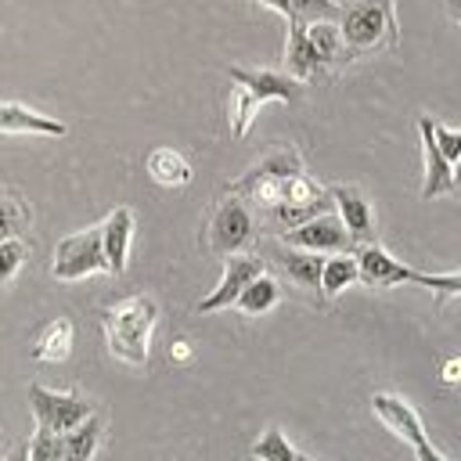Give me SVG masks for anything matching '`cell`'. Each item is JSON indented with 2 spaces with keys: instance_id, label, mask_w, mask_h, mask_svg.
Wrapping results in <instances>:
<instances>
[{
  "instance_id": "1",
  "label": "cell",
  "mask_w": 461,
  "mask_h": 461,
  "mask_svg": "<svg viewBox=\"0 0 461 461\" xmlns=\"http://www.w3.org/2000/svg\"><path fill=\"white\" fill-rule=\"evenodd\" d=\"M155 321H158V306H155L151 295H130V299L108 306L101 313L108 353L119 357L122 364L144 367L148 364V346H151Z\"/></svg>"
},
{
  "instance_id": "2",
  "label": "cell",
  "mask_w": 461,
  "mask_h": 461,
  "mask_svg": "<svg viewBox=\"0 0 461 461\" xmlns=\"http://www.w3.org/2000/svg\"><path fill=\"white\" fill-rule=\"evenodd\" d=\"M339 32L349 58L378 47H396L400 29H396L393 0H346L339 11Z\"/></svg>"
},
{
  "instance_id": "3",
  "label": "cell",
  "mask_w": 461,
  "mask_h": 461,
  "mask_svg": "<svg viewBox=\"0 0 461 461\" xmlns=\"http://www.w3.org/2000/svg\"><path fill=\"white\" fill-rule=\"evenodd\" d=\"M104 270H108V259H104V245H101V227H86V230L58 241L54 263H50V274L58 281H79V277L104 274Z\"/></svg>"
},
{
  "instance_id": "4",
  "label": "cell",
  "mask_w": 461,
  "mask_h": 461,
  "mask_svg": "<svg viewBox=\"0 0 461 461\" xmlns=\"http://www.w3.org/2000/svg\"><path fill=\"white\" fill-rule=\"evenodd\" d=\"M29 407H32L36 425L40 429H50L54 436H65V432L79 429L94 414L90 400H83L76 393H54V389H47L40 382L29 385Z\"/></svg>"
},
{
  "instance_id": "5",
  "label": "cell",
  "mask_w": 461,
  "mask_h": 461,
  "mask_svg": "<svg viewBox=\"0 0 461 461\" xmlns=\"http://www.w3.org/2000/svg\"><path fill=\"white\" fill-rule=\"evenodd\" d=\"M252 234H256L252 209H249V202H245L241 194L230 191V194L216 205V212H212V220H209V230H205V241H209L212 252L234 256V252H241V249L252 241Z\"/></svg>"
},
{
  "instance_id": "6",
  "label": "cell",
  "mask_w": 461,
  "mask_h": 461,
  "mask_svg": "<svg viewBox=\"0 0 461 461\" xmlns=\"http://www.w3.org/2000/svg\"><path fill=\"white\" fill-rule=\"evenodd\" d=\"M371 411H375L407 447H414V457H418V461H447V457L429 443L425 425H421L418 411H414L407 400H400V396H393V393H375V396H371Z\"/></svg>"
},
{
  "instance_id": "7",
  "label": "cell",
  "mask_w": 461,
  "mask_h": 461,
  "mask_svg": "<svg viewBox=\"0 0 461 461\" xmlns=\"http://www.w3.org/2000/svg\"><path fill=\"white\" fill-rule=\"evenodd\" d=\"M227 76L234 79V86L259 108L267 101H285L292 104L303 94V83L288 72H274V68H245V65H227Z\"/></svg>"
},
{
  "instance_id": "8",
  "label": "cell",
  "mask_w": 461,
  "mask_h": 461,
  "mask_svg": "<svg viewBox=\"0 0 461 461\" xmlns=\"http://www.w3.org/2000/svg\"><path fill=\"white\" fill-rule=\"evenodd\" d=\"M281 245H292V249H306V252H346V249H357V241L349 238L346 223L339 220V212H321L292 230H281Z\"/></svg>"
},
{
  "instance_id": "9",
  "label": "cell",
  "mask_w": 461,
  "mask_h": 461,
  "mask_svg": "<svg viewBox=\"0 0 461 461\" xmlns=\"http://www.w3.org/2000/svg\"><path fill=\"white\" fill-rule=\"evenodd\" d=\"M259 274H263V259H259V256H252V252H234V256H227L220 285H216L205 299H198L194 310H198V313H212V310L234 306L238 295L249 288V281H256Z\"/></svg>"
},
{
  "instance_id": "10",
  "label": "cell",
  "mask_w": 461,
  "mask_h": 461,
  "mask_svg": "<svg viewBox=\"0 0 461 461\" xmlns=\"http://www.w3.org/2000/svg\"><path fill=\"white\" fill-rule=\"evenodd\" d=\"M353 256H357V267H360V281L371 285V288H393V285H414L418 281V270L414 267H403L400 259H393L375 241L357 245Z\"/></svg>"
},
{
  "instance_id": "11",
  "label": "cell",
  "mask_w": 461,
  "mask_h": 461,
  "mask_svg": "<svg viewBox=\"0 0 461 461\" xmlns=\"http://www.w3.org/2000/svg\"><path fill=\"white\" fill-rule=\"evenodd\" d=\"M418 133H421V155H425V176H421V198L432 202L447 191H454V166L443 158V151L436 148L432 137V119L421 115L418 119Z\"/></svg>"
},
{
  "instance_id": "12",
  "label": "cell",
  "mask_w": 461,
  "mask_h": 461,
  "mask_svg": "<svg viewBox=\"0 0 461 461\" xmlns=\"http://www.w3.org/2000/svg\"><path fill=\"white\" fill-rule=\"evenodd\" d=\"M328 191H331V202H335V209H339V220H342L346 230H349V238H353L357 245H367V241L375 238V216H371L367 198H364L357 187H349V184H335V187H328Z\"/></svg>"
},
{
  "instance_id": "13",
  "label": "cell",
  "mask_w": 461,
  "mask_h": 461,
  "mask_svg": "<svg viewBox=\"0 0 461 461\" xmlns=\"http://www.w3.org/2000/svg\"><path fill=\"white\" fill-rule=\"evenodd\" d=\"M130 241H133V212L126 205L112 209L108 220L101 223V245L108 259V274H122L130 259Z\"/></svg>"
},
{
  "instance_id": "14",
  "label": "cell",
  "mask_w": 461,
  "mask_h": 461,
  "mask_svg": "<svg viewBox=\"0 0 461 461\" xmlns=\"http://www.w3.org/2000/svg\"><path fill=\"white\" fill-rule=\"evenodd\" d=\"M328 65L321 61V54L313 50V43H310V36H306V22H299V18H288V47H285V72L288 76H295L299 83L303 79H313V76H321Z\"/></svg>"
},
{
  "instance_id": "15",
  "label": "cell",
  "mask_w": 461,
  "mask_h": 461,
  "mask_svg": "<svg viewBox=\"0 0 461 461\" xmlns=\"http://www.w3.org/2000/svg\"><path fill=\"white\" fill-rule=\"evenodd\" d=\"M270 256L285 270V277H292L299 288L321 292V270H324L321 252H306V249H292V245H270Z\"/></svg>"
},
{
  "instance_id": "16",
  "label": "cell",
  "mask_w": 461,
  "mask_h": 461,
  "mask_svg": "<svg viewBox=\"0 0 461 461\" xmlns=\"http://www.w3.org/2000/svg\"><path fill=\"white\" fill-rule=\"evenodd\" d=\"M0 133H36V137H65V122L40 115L25 104L0 101Z\"/></svg>"
},
{
  "instance_id": "17",
  "label": "cell",
  "mask_w": 461,
  "mask_h": 461,
  "mask_svg": "<svg viewBox=\"0 0 461 461\" xmlns=\"http://www.w3.org/2000/svg\"><path fill=\"white\" fill-rule=\"evenodd\" d=\"M101 436H104V418L90 414L79 429L61 436V461H94V454L101 447Z\"/></svg>"
},
{
  "instance_id": "18",
  "label": "cell",
  "mask_w": 461,
  "mask_h": 461,
  "mask_svg": "<svg viewBox=\"0 0 461 461\" xmlns=\"http://www.w3.org/2000/svg\"><path fill=\"white\" fill-rule=\"evenodd\" d=\"M148 176L162 187H184L191 180V162L173 148H151L148 155Z\"/></svg>"
},
{
  "instance_id": "19",
  "label": "cell",
  "mask_w": 461,
  "mask_h": 461,
  "mask_svg": "<svg viewBox=\"0 0 461 461\" xmlns=\"http://www.w3.org/2000/svg\"><path fill=\"white\" fill-rule=\"evenodd\" d=\"M72 339H76L72 321H68V317H54V321L40 331V339H36V346H32V360H65V357L72 353Z\"/></svg>"
},
{
  "instance_id": "20",
  "label": "cell",
  "mask_w": 461,
  "mask_h": 461,
  "mask_svg": "<svg viewBox=\"0 0 461 461\" xmlns=\"http://www.w3.org/2000/svg\"><path fill=\"white\" fill-rule=\"evenodd\" d=\"M353 281H360V267H357V256L349 252H335L324 259V270H321V295L324 299H335L342 288H349Z\"/></svg>"
},
{
  "instance_id": "21",
  "label": "cell",
  "mask_w": 461,
  "mask_h": 461,
  "mask_svg": "<svg viewBox=\"0 0 461 461\" xmlns=\"http://www.w3.org/2000/svg\"><path fill=\"white\" fill-rule=\"evenodd\" d=\"M277 299H281V288H277V281L263 270L256 281H249V288L238 295V310L241 313H249V317H256V313H267V310H274L277 306Z\"/></svg>"
},
{
  "instance_id": "22",
  "label": "cell",
  "mask_w": 461,
  "mask_h": 461,
  "mask_svg": "<svg viewBox=\"0 0 461 461\" xmlns=\"http://www.w3.org/2000/svg\"><path fill=\"white\" fill-rule=\"evenodd\" d=\"M306 36L313 43V50L321 54L324 65H339L346 54V43H342V32H339V22H310L306 25Z\"/></svg>"
},
{
  "instance_id": "23",
  "label": "cell",
  "mask_w": 461,
  "mask_h": 461,
  "mask_svg": "<svg viewBox=\"0 0 461 461\" xmlns=\"http://www.w3.org/2000/svg\"><path fill=\"white\" fill-rule=\"evenodd\" d=\"M249 454L256 457V461H295V447L285 439V432L281 429H267L252 447H249Z\"/></svg>"
},
{
  "instance_id": "24",
  "label": "cell",
  "mask_w": 461,
  "mask_h": 461,
  "mask_svg": "<svg viewBox=\"0 0 461 461\" xmlns=\"http://www.w3.org/2000/svg\"><path fill=\"white\" fill-rule=\"evenodd\" d=\"M292 4V18H299V22H339V11H342V4H335V0H288Z\"/></svg>"
},
{
  "instance_id": "25",
  "label": "cell",
  "mask_w": 461,
  "mask_h": 461,
  "mask_svg": "<svg viewBox=\"0 0 461 461\" xmlns=\"http://www.w3.org/2000/svg\"><path fill=\"white\" fill-rule=\"evenodd\" d=\"M29 461H61V436L36 425V432L29 439Z\"/></svg>"
},
{
  "instance_id": "26",
  "label": "cell",
  "mask_w": 461,
  "mask_h": 461,
  "mask_svg": "<svg viewBox=\"0 0 461 461\" xmlns=\"http://www.w3.org/2000/svg\"><path fill=\"white\" fill-rule=\"evenodd\" d=\"M25 263V245L18 241V238H7V241H0V285L4 281H11L14 274H18V267Z\"/></svg>"
},
{
  "instance_id": "27",
  "label": "cell",
  "mask_w": 461,
  "mask_h": 461,
  "mask_svg": "<svg viewBox=\"0 0 461 461\" xmlns=\"http://www.w3.org/2000/svg\"><path fill=\"white\" fill-rule=\"evenodd\" d=\"M432 137H436V148L443 151V158L454 166L461 158V130H450V126H443V122L432 119Z\"/></svg>"
},
{
  "instance_id": "28",
  "label": "cell",
  "mask_w": 461,
  "mask_h": 461,
  "mask_svg": "<svg viewBox=\"0 0 461 461\" xmlns=\"http://www.w3.org/2000/svg\"><path fill=\"white\" fill-rule=\"evenodd\" d=\"M439 378H443V385H457V382H461V357H450V360L439 367Z\"/></svg>"
},
{
  "instance_id": "29",
  "label": "cell",
  "mask_w": 461,
  "mask_h": 461,
  "mask_svg": "<svg viewBox=\"0 0 461 461\" xmlns=\"http://www.w3.org/2000/svg\"><path fill=\"white\" fill-rule=\"evenodd\" d=\"M4 461H29V439L11 443V447H7V454H4Z\"/></svg>"
},
{
  "instance_id": "30",
  "label": "cell",
  "mask_w": 461,
  "mask_h": 461,
  "mask_svg": "<svg viewBox=\"0 0 461 461\" xmlns=\"http://www.w3.org/2000/svg\"><path fill=\"white\" fill-rule=\"evenodd\" d=\"M259 4H267L270 11H281L285 18H292V4H288V0H259Z\"/></svg>"
},
{
  "instance_id": "31",
  "label": "cell",
  "mask_w": 461,
  "mask_h": 461,
  "mask_svg": "<svg viewBox=\"0 0 461 461\" xmlns=\"http://www.w3.org/2000/svg\"><path fill=\"white\" fill-rule=\"evenodd\" d=\"M169 353H173V360H191V346L187 342H173Z\"/></svg>"
},
{
  "instance_id": "32",
  "label": "cell",
  "mask_w": 461,
  "mask_h": 461,
  "mask_svg": "<svg viewBox=\"0 0 461 461\" xmlns=\"http://www.w3.org/2000/svg\"><path fill=\"white\" fill-rule=\"evenodd\" d=\"M447 11H450V18H461V0H447Z\"/></svg>"
},
{
  "instance_id": "33",
  "label": "cell",
  "mask_w": 461,
  "mask_h": 461,
  "mask_svg": "<svg viewBox=\"0 0 461 461\" xmlns=\"http://www.w3.org/2000/svg\"><path fill=\"white\" fill-rule=\"evenodd\" d=\"M454 187H461V158L454 162Z\"/></svg>"
},
{
  "instance_id": "34",
  "label": "cell",
  "mask_w": 461,
  "mask_h": 461,
  "mask_svg": "<svg viewBox=\"0 0 461 461\" xmlns=\"http://www.w3.org/2000/svg\"><path fill=\"white\" fill-rule=\"evenodd\" d=\"M295 461H310V457H306V454H295Z\"/></svg>"
},
{
  "instance_id": "35",
  "label": "cell",
  "mask_w": 461,
  "mask_h": 461,
  "mask_svg": "<svg viewBox=\"0 0 461 461\" xmlns=\"http://www.w3.org/2000/svg\"><path fill=\"white\" fill-rule=\"evenodd\" d=\"M335 4H346V0H335Z\"/></svg>"
},
{
  "instance_id": "36",
  "label": "cell",
  "mask_w": 461,
  "mask_h": 461,
  "mask_svg": "<svg viewBox=\"0 0 461 461\" xmlns=\"http://www.w3.org/2000/svg\"><path fill=\"white\" fill-rule=\"evenodd\" d=\"M457 22H461V18H457Z\"/></svg>"
}]
</instances>
